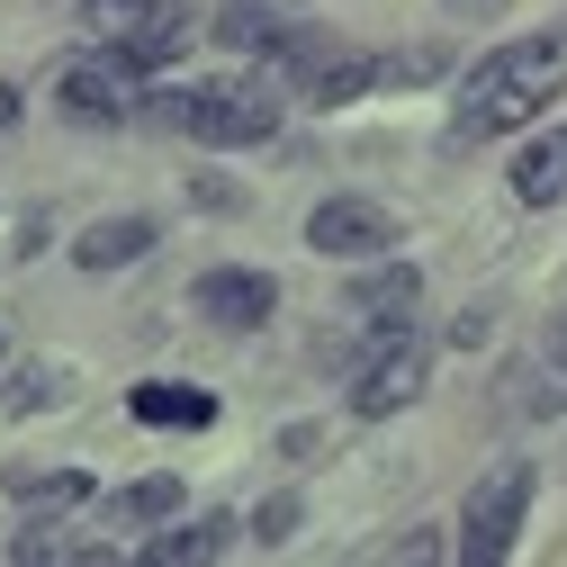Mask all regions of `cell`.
Instances as JSON below:
<instances>
[{
    "instance_id": "cb8c5ba5",
    "label": "cell",
    "mask_w": 567,
    "mask_h": 567,
    "mask_svg": "<svg viewBox=\"0 0 567 567\" xmlns=\"http://www.w3.org/2000/svg\"><path fill=\"white\" fill-rule=\"evenodd\" d=\"M460 10H495V0H460Z\"/></svg>"
},
{
    "instance_id": "44dd1931",
    "label": "cell",
    "mask_w": 567,
    "mask_h": 567,
    "mask_svg": "<svg viewBox=\"0 0 567 567\" xmlns=\"http://www.w3.org/2000/svg\"><path fill=\"white\" fill-rule=\"evenodd\" d=\"M289 532H298V495H270V505L252 514V540H261V549H279Z\"/></svg>"
},
{
    "instance_id": "9a60e30c",
    "label": "cell",
    "mask_w": 567,
    "mask_h": 567,
    "mask_svg": "<svg viewBox=\"0 0 567 567\" xmlns=\"http://www.w3.org/2000/svg\"><path fill=\"white\" fill-rule=\"evenodd\" d=\"M73 10H82V28H91L100 45H126L135 28H145V19L163 10V0H73Z\"/></svg>"
},
{
    "instance_id": "3957f363",
    "label": "cell",
    "mask_w": 567,
    "mask_h": 567,
    "mask_svg": "<svg viewBox=\"0 0 567 567\" xmlns=\"http://www.w3.org/2000/svg\"><path fill=\"white\" fill-rule=\"evenodd\" d=\"M423 396V342L414 324H370V351L351 361V414H405Z\"/></svg>"
},
{
    "instance_id": "d6986e66",
    "label": "cell",
    "mask_w": 567,
    "mask_h": 567,
    "mask_svg": "<svg viewBox=\"0 0 567 567\" xmlns=\"http://www.w3.org/2000/svg\"><path fill=\"white\" fill-rule=\"evenodd\" d=\"M63 396V370H45V361H28L19 379H10V414H37V405H54Z\"/></svg>"
},
{
    "instance_id": "4fadbf2b",
    "label": "cell",
    "mask_w": 567,
    "mask_h": 567,
    "mask_svg": "<svg viewBox=\"0 0 567 567\" xmlns=\"http://www.w3.org/2000/svg\"><path fill=\"white\" fill-rule=\"evenodd\" d=\"M370 82H388V63H379V54H316L307 100H316V109H342V100H361Z\"/></svg>"
},
{
    "instance_id": "7402d4cb",
    "label": "cell",
    "mask_w": 567,
    "mask_h": 567,
    "mask_svg": "<svg viewBox=\"0 0 567 567\" xmlns=\"http://www.w3.org/2000/svg\"><path fill=\"white\" fill-rule=\"evenodd\" d=\"M433 73H442L433 45H423V54H388V82H433Z\"/></svg>"
},
{
    "instance_id": "8992f818",
    "label": "cell",
    "mask_w": 567,
    "mask_h": 567,
    "mask_svg": "<svg viewBox=\"0 0 567 567\" xmlns=\"http://www.w3.org/2000/svg\"><path fill=\"white\" fill-rule=\"evenodd\" d=\"M307 244L324 252V261H379L388 244H396V217L379 198H324L316 217H307Z\"/></svg>"
},
{
    "instance_id": "30bf717a",
    "label": "cell",
    "mask_w": 567,
    "mask_h": 567,
    "mask_svg": "<svg viewBox=\"0 0 567 567\" xmlns=\"http://www.w3.org/2000/svg\"><path fill=\"white\" fill-rule=\"evenodd\" d=\"M414 298H423V270H414V261H379L361 289H351V316H370V324H405Z\"/></svg>"
},
{
    "instance_id": "6da1fadb",
    "label": "cell",
    "mask_w": 567,
    "mask_h": 567,
    "mask_svg": "<svg viewBox=\"0 0 567 567\" xmlns=\"http://www.w3.org/2000/svg\"><path fill=\"white\" fill-rule=\"evenodd\" d=\"M558 82H567V28L495 45L468 73V91H460V135H514V126H532Z\"/></svg>"
},
{
    "instance_id": "277c9868",
    "label": "cell",
    "mask_w": 567,
    "mask_h": 567,
    "mask_svg": "<svg viewBox=\"0 0 567 567\" xmlns=\"http://www.w3.org/2000/svg\"><path fill=\"white\" fill-rule=\"evenodd\" d=\"M54 100H63V117H82V126H126L135 109H145V63H135L126 45L82 54V63H63Z\"/></svg>"
},
{
    "instance_id": "2e32d148",
    "label": "cell",
    "mask_w": 567,
    "mask_h": 567,
    "mask_svg": "<svg viewBox=\"0 0 567 567\" xmlns=\"http://www.w3.org/2000/svg\"><path fill=\"white\" fill-rule=\"evenodd\" d=\"M217 37L235 45V54H261L279 28H270V0H226V10H217Z\"/></svg>"
},
{
    "instance_id": "ffe728a7",
    "label": "cell",
    "mask_w": 567,
    "mask_h": 567,
    "mask_svg": "<svg viewBox=\"0 0 567 567\" xmlns=\"http://www.w3.org/2000/svg\"><path fill=\"white\" fill-rule=\"evenodd\" d=\"M532 405H540V414H549V405H567V324H558L549 361H540V388H532Z\"/></svg>"
},
{
    "instance_id": "7c38bea8",
    "label": "cell",
    "mask_w": 567,
    "mask_h": 567,
    "mask_svg": "<svg viewBox=\"0 0 567 567\" xmlns=\"http://www.w3.org/2000/svg\"><path fill=\"white\" fill-rule=\"evenodd\" d=\"M235 532H244V523H226V514H207V523H181V532L145 540V567H198V558H226V549H235Z\"/></svg>"
},
{
    "instance_id": "52a82bcc",
    "label": "cell",
    "mask_w": 567,
    "mask_h": 567,
    "mask_svg": "<svg viewBox=\"0 0 567 567\" xmlns=\"http://www.w3.org/2000/svg\"><path fill=\"white\" fill-rule=\"evenodd\" d=\"M189 307L207 316V324H226V333H252V324H270V307H279V279L270 270H207L198 289H189Z\"/></svg>"
},
{
    "instance_id": "603a6c76",
    "label": "cell",
    "mask_w": 567,
    "mask_h": 567,
    "mask_svg": "<svg viewBox=\"0 0 567 567\" xmlns=\"http://www.w3.org/2000/svg\"><path fill=\"white\" fill-rule=\"evenodd\" d=\"M10 117H19V91H10V82H0V126H10Z\"/></svg>"
},
{
    "instance_id": "7a4b0ae2",
    "label": "cell",
    "mask_w": 567,
    "mask_h": 567,
    "mask_svg": "<svg viewBox=\"0 0 567 567\" xmlns=\"http://www.w3.org/2000/svg\"><path fill=\"white\" fill-rule=\"evenodd\" d=\"M154 117L189 145H261L279 126V100H270V82H181L154 100Z\"/></svg>"
},
{
    "instance_id": "5b68a950",
    "label": "cell",
    "mask_w": 567,
    "mask_h": 567,
    "mask_svg": "<svg viewBox=\"0 0 567 567\" xmlns=\"http://www.w3.org/2000/svg\"><path fill=\"white\" fill-rule=\"evenodd\" d=\"M523 514H532V460H505L495 477H477V495H468V514H460V558L495 567V558L514 549Z\"/></svg>"
},
{
    "instance_id": "9c48e42d",
    "label": "cell",
    "mask_w": 567,
    "mask_h": 567,
    "mask_svg": "<svg viewBox=\"0 0 567 567\" xmlns=\"http://www.w3.org/2000/svg\"><path fill=\"white\" fill-rule=\"evenodd\" d=\"M135 423H172V433H198V423H217V396L207 388H181V379H145V388H126Z\"/></svg>"
},
{
    "instance_id": "ba28073f",
    "label": "cell",
    "mask_w": 567,
    "mask_h": 567,
    "mask_svg": "<svg viewBox=\"0 0 567 567\" xmlns=\"http://www.w3.org/2000/svg\"><path fill=\"white\" fill-rule=\"evenodd\" d=\"M514 198H523V207H558V198H567V126L532 135V145L514 154Z\"/></svg>"
},
{
    "instance_id": "e0dca14e",
    "label": "cell",
    "mask_w": 567,
    "mask_h": 567,
    "mask_svg": "<svg viewBox=\"0 0 567 567\" xmlns=\"http://www.w3.org/2000/svg\"><path fill=\"white\" fill-rule=\"evenodd\" d=\"M163 514H181V486L172 477H145V486L109 495V523H163Z\"/></svg>"
},
{
    "instance_id": "ac0fdd59",
    "label": "cell",
    "mask_w": 567,
    "mask_h": 567,
    "mask_svg": "<svg viewBox=\"0 0 567 567\" xmlns=\"http://www.w3.org/2000/svg\"><path fill=\"white\" fill-rule=\"evenodd\" d=\"M19 495H28V514H63V505H82V495H91V477L63 468V477H28Z\"/></svg>"
},
{
    "instance_id": "8fae6325",
    "label": "cell",
    "mask_w": 567,
    "mask_h": 567,
    "mask_svg": "<svg viewBox=\"0 0 567 567\" xmlns=\"http://www.w3.org/2000/svg\"><path fill=\"white\" fill-rule=\"evenodd\" d=\"M145 252H154V226H145V217H100V226L73 244L82 270H126V261H145Z\"/></svg>"
},
{
    "instance_id": "5bb4252c",
    "label": "cell",
    "mask_w": 567,
    "mask_h": 567,
    "mask_svg": "<svg viewBox=\"0 0 567 567\" xmlns=\"http://www.w3.org/2000/svg\"><path fill=\"white\" fill-rule=\"evenodd\" d=\"M181 45H189V10H181V0H163V10H154L145 28H135V37H126V54H135V63H145V73H163V63H172Z\"/></svg>"
}]
</instances>
